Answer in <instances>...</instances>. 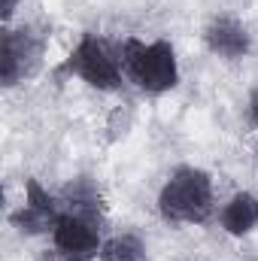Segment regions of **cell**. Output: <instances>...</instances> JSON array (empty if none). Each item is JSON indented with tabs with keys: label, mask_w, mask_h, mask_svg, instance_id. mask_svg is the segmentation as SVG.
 I'll use <instances>...</instances> for the list:
<instances>
[{
	"label": "cell",
	"mask_w": 258,
	"mask_h": 261,
	"mask_svg": "<svg viewBox=\"0 0 258 261\" xmlns=\"http://www.w3.org/2000/svg\"><path fill=\"white\" fill-rule=\"evenodd\" d=\"M155 210L167 225H207L219 213L216 179L197 164H179L155 195Z\"/></svg>",
	"instance_id": "6da1fadb"
},
{
	"label": "cell",
	"mask_w": 258,
	"mask_h": 261,
	"mask_svg": "<svg viewBox=\"0 0 258 261\" xmlns=\"http://www.w3.org/2000/svg\"><path fill=\"white\" fill-rule=\"evenodd\" d=\"M107 219H94V216H82V213H67L61 210L55 228H52V246L61 249L67 255L85 261H97L100 246L107 240Z\"/></svg>",
	"instance_id": "8992f818"
},
{
	"label": "cell",
	"mask_w": 258,
	"mask_h": 261,
	"mask_svg": "<svg viewBox=\"0 0 258 261\" xmlns=\"http://www.w3.org/2000/svg\"><path fill=\"white\" fill-rule=\"evenodd\" d=\"M97 261H149V243L137 231L107 234Z\"/></svg>",
	"instance_id": "30bf717a"
},
{
	"label": "cell",
	"mask_w": 258,
	"mask_h": 261,
	"mask_svg": "<svg viewBox=\"0 0 258 261\" xmlns=\"http://www.w3.org/2000/svg\"><path fill=\"white\" fill-rule=\"evenodd\" d=\"M200 43L213 58L228 61V64L246 61L252 55V34H249L246 21L231 12L210 15L200 28Z\"/></svg>",
	"instance_id": "52a82bcc"
},
{
	"label": "cell",
	"mask_w": 258,
	"mask_h": 261,
	"mask_svg": "<svg viewBox=\"0 0 258 261\" xmlns=\"http://www.w3.org/2000/svg\"><path fill=\"white\" fill-rule=\"evenodd\" d=\"M134 122H137V113H134V103H119V107H113L110 110V116H107V143H119V140H125L134 128Z\"/></svg>",
	"instance_id": "8fae6325"
},
{
	"label": "cell",
	"mask_w": 258,
	"mask_h": 261,
	"mask_svg": "<svg viewBox=\"0 0 258 261\" xmlns=\"http://www.w3.org/2000/svg\"><path fill=\"white\" fill-rule=\"evenodd\" d=\"M49 37L37 24H3V52H0V82L3 88H15L40 73L46 61Z\"/></svg>",
	"instance_id": "277c9868"
},
{
	"label": "cell",
	"mask_w": 258,
	"mask_h": 261,
	"mask_svg": "<svg viewBox=\"0 0 258 261\" xmlns=\"http://www.w3.org/2000/svg\"><path fill=\"white\" fill-rule=\"evenodd\" d=\"M58 216H61L58 192H49L40 179H24V197L15 210H9L6 222L21 237H43L52 234Z\"/></svg>",
	"instance_id": "5b68a950"
},
{
	"label": "cell",
	"mask_w": 258,
	"mask_h": 261,
	"mask_svg": "<svg viewBox=\"0 0 258 261\" xmlns=\"http://www.w3.org/2000/svg\"><path fill=\"white\" fill-rule=\"evenodd\" d=\"M255 161H258V149H255Z\"/></svg>",
	"instance_id": "2e32d148"
},
{
	"label": "cell",
	"mask_w": 258,
	"mask_h": 261,
	"mask_svg": "<svg viewBox=\"0 0 258 261\" xmlns=\"http://www.w3.org/2000/svg\"><path fill=\"white\" fill-rule=\"evenodd\" d=\"M246 119H249V125L258 130V85L249 88V97H246Z\"/></svg>",
	"instance_id": "7c38bea8"
},
{
	"label": "cell",
	"mask_w": 258,
	"mask_h": 261,
	"mask_svg": "<svg viewBox=\"0 0 258 261\" xmlns=\"http://www.w3.org/2000/svg\"><path fill=\"white\" fill-rule=\"evenodd\" d=\"M61 197V210L67 213H82V216H94V219H107V206L104 195L97 189V182L91 176H76L70 179L64 189L58 192Z\"/></svg>",
	"instance_id": "9c48e42d"
},
{
	"label": "cell",
	"mask_w": 258,
	"mask_h": 261,
	"mask_svg": "<svg viewBox=\"0 0 258 261\" xmlns=\"http://www.w3.org/2000/svg\"><path fill=\"white\" fill-rule=\"evenodd\" d=\"M18 6H21V0H3V24H12Z\"/></svg>",
	"instance_id": "5bb4252c"
},
{
	"label": "cell",
	"mask_w": 258,
	"mask_h": 261,
	"mask_svg": "<svg viewBox=\"0 0 258 261\" xmlns=\"http://www.w3.org/2000/svg\"><path fill=\"white\" fill-rule=\"evenodd\" d=\"M119 49V61L125 70V79L137 91L149 94V97H161L170 94L179 79V58L170 40L158 37V40H140V37H125L116 43Z\"/></svg>",
	"instance_id": "7a4b0ae2"
},
{
	"label": "cell",
	"mask_w": 258,
	"mask_h": 261,
	"mask_svg": "<svg viewBox=\"0 0 258 261\" xmlns=\"http://www.w3.org/2000/svg\"><path fill=\"white\" fill-rule=\"evenodd\" d=\"M183 261H203V258H183Z\"/></svg>",
	"instance_id": "9a60e30c"
},
{
	"label": "cell",
	"mask_w": 258,
	"mask_h": 261,
	"mask_svg": "<svg viewBox=\"0 0 258 261\" xmlns=\"http://www.w3.org/2000/svg\"><path fill=\"white\" fill-rule=\"evenodd\" d=\"M37 261H85V258H76V255H67L61 249H55V246H49V249H43Z\"/></svg>",
	"instance_id": "4fadbf2b"
},
{
	"label": "cell",
	"mask_w": 258,
	"mask_h": 261,
	"mask_svg": "<svg viewBox=\"0 0 258 261\" xmlns=\"http://www.w3.org/2000/svg\"><path fill=\"white\" fill-rule=\"evenodd\" d=\"M216 222H219L222 234H228L234 240H243V237L255 234L258 231V195L249 192V189L234 192L219 206Z\"/></svg>",
	"instance_id": "ba28073f"
},
{
	"label": "cell",
	"mask_w": 258,
	"mask_h": 261,
	"mask_svg": "<svg viewBox=\"0 0 258 261\" xmlns=\"http://www.w3.org/2000/svg\"><path fill=\"white\" fill-rule=\"evenodd\" d=\"M64 73L76 76L79 82H85L88 88L94 91H104V94H116L125 88V70H122V61H119V49L110 46L104 37L85 31L73 52L67 55L64 61Z\"/></svg>",
	"instance_id": "3957f363"
}]
</instances>
